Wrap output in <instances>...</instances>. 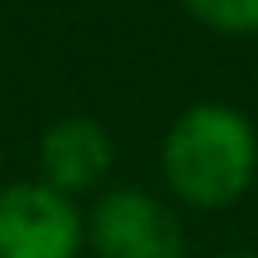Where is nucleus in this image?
Here are the masks:
<instances>
[{
  "instance_id": "f257e3e1",
  "label": "nucleus",
  "mask_w": 258,
  "mask_h": 258,
  "mask_svg": "<svg viewBox=\"0 0 258 258\" xmlns=\"http://www.w3.org/2000/svg\"><path fill=\"white\" fill-rule=\"evenodd\" d=\"M159 163L186 209H227L258 177V132L240 109L204 100L168 127Z\"/></svg>"
},
{
  "instance_id": "f03ea898",
  "label": "nucleus",
  "mask_w": 258,
  "mask_h": 258,
  "mask_svg": "<svg viewBox=\"0 0 258 258\" xmlns=\"http://www.w3.org/2000/svg\"><path fill=\"white\" fill-rule=\"evenodd\" d=\"M86 249L95 258H181L186 236L163 200L136 186H118L91 204Z\"/></svg>"
},
{
  "instance_id": "7ed1b4c3",
  "label": "nucleus",
  "mask_w": 258,
  "mask_h": 258,
  "mask_svg": "<svg viewBox=\"0 0 258 258\" xmlns=\"http://www.w3.org/2000/svg\"><path fill=\"white\" fill-rule=\"evenodd\" d=\"M86 249V218L45 181L0 186V258H77Z\"/></svg>"
},
{
  "instance_id": "20e7f679",
  "label": "nucleus",
  "mask_w": 258,
  "mask_h": 258,
  "mask_svg": "<svg viewBox=\"0 0 258 258\" xmlns=\"http://www.w3.org/2000/svg\"><path fill=\"white\" fill-rule=\"evenodd\" d=\"M36 163H41V181L73 200L104 181L113 163V141L95 118H59L45 127L36 145Z\"/></svg>"
},
{
  "instance_id": "39448f33",
  "label": "nucleus",
  "mask_w": 258,
  "mask_h": 258,
  "mask_svg": "<svg viewBox=\"0 0 258 258\" xmlns=\"http://www.w3.org/2000/svg\"><path fill=\"white\" fill-rule=\"evenodd\" d=\"M204 27L222 36H254L258 32V0H181Z\"/></svg>"
},
{
  "instance_id": "423d86ee",
  "label": "nucleus",
  "mask_w": 258,
  "mask_h": 258,
  "mask_svg": "<svg viewBox=\"0 0 258 258\" xmlns=\"http://www.w3.org/2000/svg\"><path fill=\"white\" fill-rule=\"evenodd\" d=\"M222 258H258V254H222Z\"/></svg>"
}]
</instances>
